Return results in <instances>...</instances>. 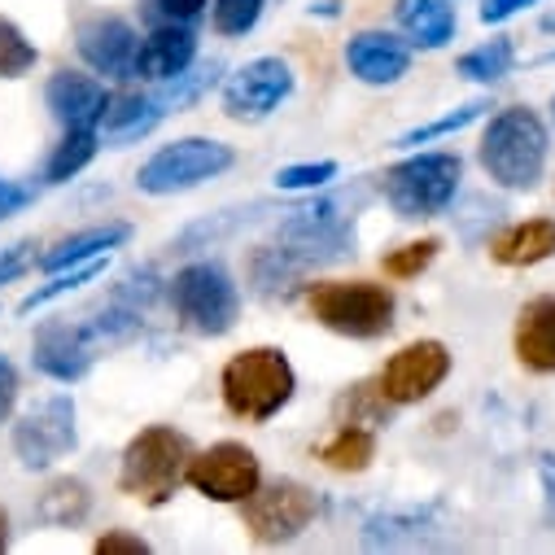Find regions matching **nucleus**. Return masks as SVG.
Instances as JSON below:
<instances>
[{
  "mask_svg": "<svg viewBox=\"0 0 555 555\" xmlns=\"http://www.w3.org/2000/svg\"><path fill=\"white\" fill-rule=\"evenodd\" d=\"M219 389H223V406L236 415V421L267 425L271 415H281V406H289L298 376L281 350L258 346V350H241L228 359Z\"/></svg>",
  "mask_w": 555,
  "mask_h": 555,
  "instance_id": "f257e3e1",
  "label": "nucleus"
},
{
  "mask_svg": "<svg viewBox=\"0 0 555 555\" xmlns=\"http://www.w3.org/2000/svg\"><path fill=\"white\" fill-rule=\"evenodd\" d=\"M481 167L499 189H512V193L538 189L542 167H546V127H542V118L525 105H512V109L494 114L486 135H481Z\"/></svg>",
  "mask_w": 555,
  "mask_h": 555,
  "instance_id": "f03ea898",
  "label": "nucleus"
},
{
  "mask_svg": "<svg viewBox=\"0 0 555 555\" xmlns=\"http://www.w3.org/2000/svg\"><path fill=\"white\" fill-rule=\"evenodd\" d=\"M193 447L184 434L167 429V425H150L141 429L127 451H122V468H118V490L141 499L145 507H163L171 503V494L180 490L184 473H189Z\"/></svg>",
  "mask_w": 555,
  "mask_h": 555,
  "instance_id": "7ed1b4c3",
  "label": "nucleus"
},
{
  "mask_svg": "<svg viewBox=\"0 0 555 555\" xmlns=\"http://www.w3.org/2000/svg\"><path fill=\"white\" fill-rule=\"evenodd\" d=\"M311 315L341 337L376 341L393 328V294L372 281H320L307 294Z\"/></svg>",
  "mask_w": 555,
  "mask_h": 555,
  "instance_id": "20e7f679",
  "label": "nucleus"
},
{
  "mask_svg": "<svg viewBox=\"0 0 555 555\" xmlns=\"http://www.w3.org/2000/svg\"><path fill=\"white\" fill-rule=\"evenodd\" d=\"M464 163L455 154H415L385 171L380 189L398 219H434L451 206Z\"/></svg>",
  "mask_w": 555,
  "mask_h": 555,
  "instance_id": "39448f33",
  "label": "nucleus"
},
{
  "mask_svg": "<svg viewBox=\"0 0 555 555\" xmlns=\"http://www.w3.org/2000/svg\"><path fill=\"white\" fill-rule=\"evenodd\" d=\"M171 302H176V315L202 337L232 333L241 315V294L232 285V275L215 262H189L171 281Z\"/></svg>",
  "mask_w": 555,
  "mask_h": 555,
  "instance_id": "423d86ee",
  "label": "nucleus"
},
{
  "mask_svg": "<svg viewBox=\"0 0 555 555\" xmlns=\"http://www.w3.org/2000/svg\"><path fill=\"white\" fill-rule=\"evenodd\" d=\"M232 163H236L232 145H223V141H206V135H189V141L163 145V150L141 167V176H135V189H141V193H154V197L184 193V189H197V184L223 176Z\"/></svg>",
  "mask_w": 555,
  "mask_h": 555,
  "instance_id": "0eeeda50",
  "label": "nucleus"
},
{
  "mask_svg": "<svg viewBox=\"0 0 555 555\" xmlns=\"http://www.w3.org/2000/svg\"><path fill=\"white\" fill-rule=\"evenodd\" d=\"M241 516H245V529L254 542L281 546L315 520V494L294 477H275L267 486L258 481L254 494L241 499Z\"/></svg>",
  "mask_w": 555,
  "mask_h": 555,
  "instance_id": "6e6552de",
  "label": "nucleus"
},
{
  "mask_svg": "<svg viewBox=\"0 0 555 555\" xmlns=\"http://www.w3.org/2000/svg\"><path fill=\"white\" fill-rule=\"evenodd\" d=\"M79 434H75V402L70 393H53L44 402H36L23 421L14 425V451L27 468H49L57 464L66 451H75Z\"/></svg>",
  "mask_w": 555,
  "mask_h": 555,
  "instance_id": "1a4fd4ad",
  "label": "nucleus"
},
{
  "mask_svg": "<svg viewBox=\"0 0 555 555\" xmlns=\"http://www.w3.org/2000/svg\"><path fill=\"white\" fill-rule=\"evenodd\" d=\"M447 376H451V350H447L442 341L425 337V341L402 346V350L385 363L376 389L385 393V402L406 406V402H425Z\"/></svg>",
  "mask_w": 555,
  "mask_h": 555,
  "instance_id": "9d476101",
  "label": "nucleus"
},
{
  "mask_svg": "<svg viewBox=\"0 0 555 555\" xmlns=\"http://www.w3.org/2000/svg\"><path fill=\"white\" fill-rule=\"evenodd\" d=\"M184 481L197 494L215 499V503H241V499L254 494V486L262 481V473H258V455L249 447H241V442H215L210 451H202V455L189 460Z\"/></svg>",
  "mask_w": 555,
  "mask_h": 555,
  "instance_id": "9b49d317",
  "label": "nucleus"
},
{
  "mask_svg": "<svg viewBox=\"0 0 555 555\" xmlns=\"http://www.w3.org/2000/svg\"><path fill=\"white\" fill-rule=\"evenodd\" d=\"M294 92V70L281 57H258L245 62L228 88H223V114L236 122H258L271 109H281V101Z\"/></svg>",
  "mask_w": 555,
  "mask_h": 555,
  "instance_id": "f8f14e48",
  "label": "nucleus"
},
{
  "mask_svg": "<svg viewBox=\"0 0 555 555\" xmlns=\"http://www.w3.org/2000/svg\"><path fill=\"white\" fill-rule=\"evenodd\" d=\"M96 350H101V341H96L92 324L49 320V324L36 333V346H31V363H36L44 376H53V380L70 385V380L88 376V367H92Z\"/></svg>",
  "mask_w": 555,
  "mask_h": 555,
  "instance_id": "ddd939ff",
  "label": "nucleus"
},
{
  "mask_svg": "<svg viewBox=\"0 0 555 555\" xmlns=\"http://www.w3.org/2000/svg\"><path fill=\"white\" fill-rule=\"evenodd\" d=\"M79 57L96 70V75H109V79H131L135 75V49H141V40H135V31L105 14V18H88L79 27Z\"/></svg>",
  "mask_w": 555,
  "mask_h": 555,
  "instance_id": "4468645a",
  "label": "nucleus"
},
{
  "mask_svg": "<svg viewBox=\"0 0 555 555\" xmlns=\"http://www.w3.org/2000/svg\"><path fill=\"white\" fill-rule=\"evenodd\" d=\"M346 66L359 83H372V88H385V83H398L411 66V49L385 31H363L346 44Z\"/></svg>",
  "mask_w": 555,
  "mask_h": 555,
  "instance_id": "2eb2a0df",
  "label": "nucleus"
},
{
  "mask_svg": "<svg viewBox=\"0 0 555 555\" xmlns=\"http://www.w3.org/2000/svg\"><path fill=\"white\" fill-rule=\"evenodd\" d=\"M44 96H49L53 118H57L66 131H75V127H101V114H105V105H109L105 88H101L96 79H88V75H75V70H57V75L49 79Z\"/></svg>",
  "mask_w": 555,
  "mask_h": 555,
  "instance_id": "dca6fc26",
  "label": "nucleus"
},
{
  "mask_svg": "<svg viewBox=\"0 0 555 555\" xmlns=\"http://www.w3.org/2000/svg\"><path fill=\"white\" fill-rule=\"evenodd\" d=\"M193 53H197V36L189 31V23H158L154 36L135 49V75L167 83L193 66Z\"/></svg>",
  "mask_w": 555,
  "mask_h": 555,
  "instance_id": "f3484780",
  "label": "nucleus"
},
{
  "mask_svg": "<svg viewBox=\"0 0 555 555\" xmlns=\"http://www.w3.org/2000/svg\"><path fill=\"white\" fill-rule=\"evenodd\" d=\"M516 359L538 372V376H555V298H533L520 307L516 315Z\"/></svg>",
  "mask_w": 555,
  "mask_h": 555,
  "instance_id": "a211bd4d",
  "label": "nucleus"
},
{
  "mask_svg": "<svg viewBox=\"0 0 555 555\" xmlns=\"http://www.w3.org/2000/svg\"><path fill=\"white\" fill-rule=\"evenodd\" d=\"M167 101L163 96H141V92H122V96H109L105 114H101V131H105V145L122 150L131 141L150 135L163 118H167Z\"/></svg>",
  "mask_w": 555,
  "mask_h": 555,
  "instance_id": "6ab92c4d",
  "label": "nucleus"
},
{
  "mask_svg": "<svg viewBox=\"0 0 555 555\" xmlns=\"http://www.w3.org/2000/svg\"><path fill=\"white\" fill-rule=\"evenodd\" d=\"M551 254H555V219H525L490 241V258L503 267H533Z\"/></svg>",
  "mask_w": 555,
  "mask_h": 555,
  "instance_id": "aec40b11",
  "label": "nucleus"
},
{
  "mask_svg": "<svg viewBox=\"0 0 555 555\" xmlns=\"http://www.w3.org/2000/svg\"><path fill=\"white\" fill-rule=\"evenodd\" d=\"M398 23L415 49H442L455 36L451 0H398Z\"/></svg>",
  "mask_w": 555,
  "mask_h": 555,
  "instance_id": "412c9836",
  "label": "nucleus"
},
{
  "mask_svg": "<svg viewBox=\"0 0 555 555\" xmlns=\"http://www.w3.org/2000/svg\"><path fill=\"white\" fill-rule=\"evenodd\" d=\"M88 507H92L88 486L79 477H57L36 499V520L49 525V529H70V525H79L88 516Z\"/></svg>",
  "mask_w": 555,
  "mask_h": 555,
  "instance_id": "4be33fe9",
  "label": "nucleus"
},
{
  "mask_svg": "<svg viewBox=\"0 0 555 555\" xmlns=\"http://www.w3.org/2000/svg\"><path fill=\"white\" fill-rule=\"evenodd\" d=\"M127 236H131V228H127V223H105V228L75 232V236H66L62 245H53V249L40 258V267H44V271H62V267L88 262V258H96V254H109V249H114V245H122Z\"/></svg>",
  "mask_w": 555,
  "mask_h": 555,
  "instance_id": "5701e85b",
  "label": "nucleus"
},
{
  "mask_svg": "<svg viewBox=\"0 0 555 555\" xmlns=\"http://www.w3.org/2000/svg\"><path fill=\"white\" fill-rule=\"evenodd\" d=\"M376 455V438L359 425H341L328 442H320V460L333 468V473H363Z\"/></svg>",
  "mask_w": 555,
  "mask_h": 555,
  "instance_id": "b1692460",
  "label": "nucleus"
},
{
  "mask_svg": "<svg viewBox=\"0 0 555 555\" xmlns=\"http://www.w3.org/2000/svg\"><path fill=\"white\" fill-rule=\"evenodd\" d=\"M512 66H516L512 40H507V36H494V40H486L481 49L464 53L455 70H460L464 79H473V83H499L503 75H512Z\"/></svg>",
  "mask_w": 555,
  "mask_h": 555,
  "instance_id": "393cba45",
  "label": "nucleus"
},
{
  "mask_svg": "<svg viewBox=\"0 0 555 555\" xmlns=\"http://www.w3.org/2000/svg\"><path fill=\"white\" fill-rule=\"evenodd\" d=\"M92 154H96V127H75V131H66V141L53 150V158H49V184H66V180H75L88 163H92Z\"/></svg>",
  "mask_w": 555,
  "mask_h": 555,
  "instance_id": "a878e982",
  "label": "nucleus"
},
{
  "mask_svg": "<svg viewBox=\"0 0 555 555\" xmlns=\"http://www.w3.org/2000/svg\"><path fill=\"white\" fill-rule=\"evenodd\" d=\"M486 109H490V101L481 96V101H468V105H460V109H451V114H442V118L425 122V127H411V131H402V135H398V150H415V145H429V141H438V135L464 131V127H468V122H477Z\"/></svg>",
  "mask_w": 555,
  "mask_h": 555,
  "instance_id": "bb28decb",
  "label": "nucleus"
},
{
  "mask_svg": "<svg viewBox=\"0 0 555 555\" xmlns=\"http://www.w3.org/2000/svg\"><path fill=\"white\" fill-rule=\"evenodd\" d=\"M105 267V254H96V258H88V262H75V267H62V271H53V281L44 285V289H36V294H27L23 302H18V311L23 315H31L36 307H49L53 298H62V294H70V289H79V285H88L92 275Z\"/></svg>",
  "mask_w": 555,
  "mask_h": 555,
  "instance_id": "cd10ccee",
  "label": "nucleus"
},
{
  "mask_svg": "<svg viewBox=\"0 0 555 555\" xmlns=\"http://www.w3.org/2000/svg\"><path fill=\"white\" fill-rule=\"evenodd\" d=\"M425 529H429V520L421 512H411V516H376V520H367L363 542L367 546H421Z\"/></svg>",
  "mask_w": 555,
  "mask_h": 555,
  "instance_id": "c85d7f7f",
  "label": "nucleus"
},
{
  "mask_svg": "<svg viewBox=\"0 0 555 555\" xmlns=\"http://www.w3.org/2000/svg\"><path fill=\"white\" fill-rule=\"evenodd\" d=\"M31 66H36V44L10 18H0V79H18Z\"/></svg>",
  "mask_w": 555,
  "mask_h": 555,
  "instance_id": "c756f323",
  "label": "nucleus"
},
{
  "mask_svg": "<svg viewBox=\"0 0 555 555\" xmlns=\"http://www.w3.org/2000/svg\"><path fill=\"white\" fill-rule=\"evenodd\" d=\"M438 249H442L438 236H425V241H411V245L385 254L380 267H385V275H393V281H411V275H421V271L438 258Z\"/></svg>",
  "mask_w": 555,
  "mask_h": 555,
  "instance_id": "7c9ffc66",
  "label": "nucleus"
},
{
  "mask_svg": "<svg viewBox=\"0 0 555 555\" xmlns=\"http://www.w3.org/2000/svg\"><path fill=\"white\" fill-rule=\"evenodd\" d=\"M258 14H262V0H215V31L245 36V31H254Z\"/></svg>",
  "mask_w": 555,
  "mask_h": 555,
  "instance_id": "2f4dec72",
  "label": "nucleus"
},
{
  "mask_svg": "<svg viewBox=\"0 0 555 555\" xmlns=\"http://www.w3.org/2000/svg\"><path fill=\"white\" fill-rule=\"evenodd\" d=\"M328 180H337V163H302V167L275 171V189H285V193H298V189H324Z\"/></svg>",
  "mask_w": 555,
  "mask_h": 555,
  "instance_id": "473e14b6",
  "label": "nucleus"
},
{
  "mask_svg": "<svg viewBox=\"0 0 555 555\" xmlns=\"http://www.w3.org/2000/svg\"><path fill=\"white\" fill-rule=\"evenodd\" d=\"M206 10V0H150L154 23H193Z\"/></svg>",
  "mask_w": 555,
  "mask_h": 555,
  "instance_id": "72a5a7b5",
  "label": "nucleus"
},
{
  "mask_svg": "<svg viewBox=\"0 0 555 555\" xmlns=\"http://www.w3.org/2000/svg\"><path fill=\"white\" fill-rule=\"evenodd\" d=\"M150 551V542L145 538H135V533H105V538H96V555H145Z\"/></svg>",
  "mask_w": 555,
  "mask_h": 555,
  "instance_id": "f704fd0d",
  "label": "nucleus"
},
{
  "mask_svg": "<svg viewBox=\"0 0 555 555\" xmlns=\"http://www.w3.org/2000/svg\"><path fill=\"white\" fill-rule=\"evenodd\" d=\"M14 402H18V372H14V363L5 354H0V425L10 421Z\"/></svg>",
  "mask_w": 555,
  "mask_h": 555,
  "instance_id": "c9c22d12",
  "label": "nucleus"
},
{
  "mask_svg": "<svg viewBox=\"0 0 555 555\" xmlns=\"http://www.w3.org/2000/svg\"><path fill=\"white\" fill-rule=\"evenodd\" d=\"M31 267V245H10L0 249V285L14 281V275H23Z\"/></svg>",
  "mask_w": 555,
  "mask_h": 555,
  "instance_id": "e433bc0d",
  "label": "nucleus"
},
{
  "mask_svg": "<svg viewBox=\"0 0 555 555\" xmlns=\"http://www.w3.org/2000/svg\"><path fill=\"white\" fill-rule=\"evenodd\" d=\"M31 197H36V193H31L27 184H18V180H0V219H10L14 210H23Z\"/></svg>",
  "mask_w": 555,
  "mask_h": 555,
  "instance_id": "4c0bfd02",
  "label": "nucleus"
},
{
  "mask_svg": "<svg viewBox=\"0 0 555 555\" xmlns=\"http://www.w3.org/2000/svg\"><path fill=\"white\" fill-rule=\"evenodd\" d=\"M525 5H533V0H486V5H481V23H503V18L520 14Z\"/></svg>",
  "mask_w": 555,
  "mask_h": 555,
  "instance_id": "58836bf2",
  "label": "nucleus"
},
{
  "mask_svg": "<svg viewBox=\"0 0 555 555\" xmlns=\"http://www.w3.org/2000/svg\"><path fill=\"white\" fill-rule=\"evenodd\" d=\"M542 486H546V512L555 520V455H542Z\"/></svg>",
  "mask_w": 555,
  "mask_h": 555,
  "instance_id": "ea45409f",
  "label": "nucleus"
},
{
  "mask_svg": "<svg viewBox=\"0 0 555 555\" xmlns=\"http://www.w3.org/2000/svg\"><path fill=\"white\" fill-rule=\"evenodd\" d=\"M10 546V516H5V507H0V551Z\"/></svg>",
  "mask_w": 555,
  "mask_h": 555,
  "instance_id": "a19ab883",
  "label": "nucleus"
},
{
  "mask_svg": "<svg viewBox=\"0 0 555 555\" xmlns=\"http://www.w3.org/2000/svg\"><path fill=\"white\" fill-rule=\"evenodd\" d=\"M542 27H546V31H555V14H551V18H542Z\"/></svg>",
  "mask_w": 555,
  "mask_h": 555,
  "instance_id": "79ce46f5",
  "label": "nucleus"
},
{
  "mask_svg": "<svg viewBox=\"0 0 555 555\" xmlns=\"http://www.w3.org/2000/svg\"><path fill=\"white\" fill-rule=\"evenodd\" d=\"M542 62H555V53H546V57H542Z\"/></svg>",
  "mask_w": 555,
  "mask_h": 555,
  "instance_id": "37998d69",
  "label": "nucleus"
},
{
  "mask_svg": "<svg viewBox=\"0 0 555 555\" xmlns=\"http://www.w3.org/2000/svg\"><path fill=\"white\" fill-rule=\"evenodd\" d=\"M551 114H555V105H551Z\"/></svg>",
  "mask_w": 555,
  "mask_h": 555,
  "instance_id": "c03bdc74",
  "label": "nucleus"
}]
</instances>
